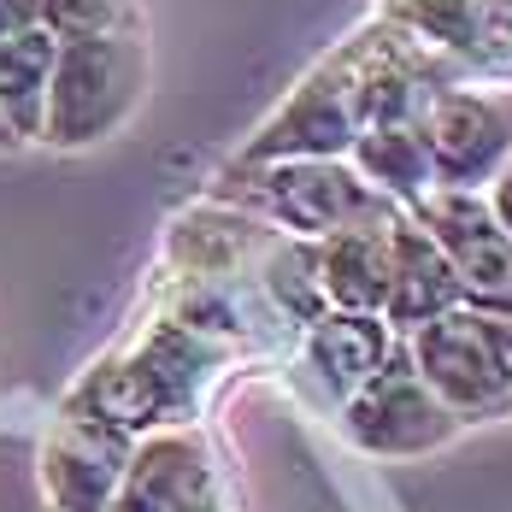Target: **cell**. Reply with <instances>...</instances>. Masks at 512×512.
Here are the masks:
<instances>
[{"label": "cell", "instance_id": "cell-8", "mask_svg": "<svg viewBox=\"0 0 512 512\" xmlns=\"http://www.w3.org/2000/svg\"><path fill=\"white\" fill-rule=\"evenodd\" d=\"M130 454H136V436L65 407L42 442V489L53 512H112Z\"/></svg>", "mask_w": 512, "mask_h": 512}, {"label": "cell", "instance_id": "cell-4", "mask_svg": "<svg viewBox=\"0 0 512 512\" xmlns=\"http://www.w3.org/2000/svg\"><path fill=\"white\" fill-rule=\"evenodd\" d=\"M359 71L354 53H330L289 89L254 136L242 142L236 165H277V159H348L359 142Z\"/></svg>", "mask_w": 512, "mask_h": 512}, {"label": "cell", "instance_id": "cell-18", "mask_svg": "<svg viewBox=\"0 0 512 512\" xmlns=\"http://www.w3.org/2000/svg\"><path fill=\"white\" fill-rule=\"evenodd\" d=\"M171 512H236V489H212V495L189 501V507H171Z\"/></svg>", "mask_w": 512, "mask_h": 512}, {"label": "cell", "instance_id": "cell-20", "mask_svg": "<svg viewBox=\"0 0 512 512\" xmlns=\"http://www.w3.org/2000/svg\"><path fill=\"white\" fill-rule=\"evenodd\" d=\"M0 148H18V142H12V136H6V124H0Z\"/></svg>", "mask_w": 512, "mask_h": 512}, {"label": "cell", "instance_id": "cell-3", "mask_svg": "<svg viewBox=\"0 0 512 512\" xmlns=\"http://www.w3.org/2000/svg\"><path fill=\"white\" fill-rule=\"evenodd\" d=\"M407 354L430 395L460 424L512 412V318L454 307L407 336Z\"/></svg>", "mask_w": 512, "mask_h": 512}, {"label": "cell", "instance_id": "cell-12", "mask_svg": "<svg viewBox=\"0 0 512 512\" xmlns=\"http://www.w3.org/2000/svg\"><path fill=\"white\" fill-rule=\"evenodd\" d=\"M460 307V283H454V265L436 248V236L401 212L395 218V277H389V307H383V324L395 336H412L424 330L430 318Z\"/></svg>", "mask_w": 512, "mask_h": 512}, {"label": "cell", "instance_id": "cell-2", "mask_svg": "<svg viewBox=\"0 0 512 512\" xmlns=\"http://www.w3.org/2000/svg\"><path fill=\"white\" fill-rule=\"evenodd\" d=\"M224 195L248 201L277 224V236H295V242H324L336 230H354L371 218H389L401 212L395 201H383L365 177H359L348 159H277V165H236Z\"/></svg>", "mask_w": 512, "mask_h": 512}, {"label": "cell", "instance_id": "cell-7", "mask_svg": "<svg viewBox=\"0 0 512 512\" xmlns=\"http://www.w3.org/2000/svg\"><path fill=\"white\" fill-rule=\"evenodd\" d=\"M424 148L436 165V189L483 195L512 154V95L442 89L424 106Z\"/></svg>", "mask_w": 512, "mask_h": 512}, {"label": "cell", "instance_id": "cell-5", "mask_svg": "<svg viewBox=\"0 0 512 512\" xmlns=\"http://www.w3.org/2000/svg\"><path fill=\"white\" fill-rule=\"evenodd\" d=\"M342 436L371 460H418V454L448 448L460 436V418L430 395V383L418 377L407 342H395L383 371L342 407Z\"/></svg>", "mask_w": 512, "mask_h": 512}, {"label": "cell", "instance_id": "cell-1", "mask_svg": "<svg viewBox=\"0 0 512 512\" xmlns=\"http://www.w3.org/2000/svg\"><path fill=\"white\" fill-rule=\"evenodd\" d=\"M148 89V53L136 36H71L53 59L42 148H95L130 124Z\"/></svg>", "mask_w": 512, "mask_h": 512}, {"label": "cell", "instance_id": "cell-17", "mask_svg": "<svg viewBox=\"0 0 512 512\" xmlns=\"http://www.w3.org/2000/svg\"><path fill=\"white\" fill-rule=\"evenodd\" d=\"M483 201H489V212H495V224L512 236V154H507V165L489 177V189H483Z\"/></svg>", "mask_w": 512, "mask_h": 512}, {"label": "cell", "instance_id": "cell-19", "mask_svg": "<svg viewBox=\"0 0 512 512\" xmlns=\"http://www.w3.org/2000/svg\"><path fill=\"white\" fill-rule=\"evenodd\" d=\"M489 6H495V12H501V18L512 24V0H489Z\"/></svg>", "mask_w": 512, "mask_h": 512}, {"label": "cell", "instance_id": "cell-15", "mask_svg": "<svg viewBox=\"0 0 512 512\" xmlns=\"http://www.w3.org/2000/svg\"><path fill=\"white\" fill-rule=\"evenodd\" d=\"M42 30L71 36H136V0H42Z\"/></svg>", "mask_w": 512, "mask_h": 512}, {"label": "cell", "instance_id": "cell-10", "mask_svg": "<svg viewBox=\"0 0 512 512\" xmlns=\"http://www.w3.org/2000/svg\"><path fill=\"white\" fill-rule=\"evenodd\" d=\"M401 212L312 242V277H318V295H324L330 312H377L383 318L389 277H395V218Z\"/></svg>", "mask_w": 512, "mask_h": 512}, {"label": "cell", "instance_id": "cell-6", "mask_svg": "<svg viewBox=\"0 0 512 512\" xmlns=\"http://www.w3.org/2000/svg\"><path fill=\"white\" fill-rule=\"evenodd\" d=\"M407 212L448 254L454 283H460V307L512 318V236L495 224L489 201L471 195V189H430Z\"/></svg>", "mask_w": 512, "mask_h": 512}, {"label": "cell", "instance_id": "cell-13", "mask_svg": "<svg viewBox=\"0 0 512 512\" xmlns=\"http://www.w3.org/2000/svg\"><path fill=\"white\" fill-rule=\"evenodd\" d=\"M348 165L395 206H418L436 189V165H430V148H424V124H365Z\"/></svg>", "mask_w": 512, "mask_h": 512}, {"label": "cell", "instance_id": "cell-16", "mask_svg": "<svg viewBox=\"0 0 512 512\" xmlns=\"http://www.w3.org/2000/svg\"><path fill=\"white\" fill-rule=\"evenodd\" d=\"M42 30V0H0V36Z\"/></svg>", "mask_w": 512, "mask_h": 512}, {"label": "cell", "instance_id": "cell-9", "mask_svg": "<svg viewBox=\"0 0 512 512\" xmlns=\"http://www.w3.org/2000/svg\"><path fill=\"white\" fill-rule=\"evenodd\" d=\"M389 24L454 71L512 77V24L489 0H389Z\"/></svg>", "mask_w": 512, "mask_h": 512}, {"label": "cell", "instance_id": "cell-11", "mask_svg": "<svg viewBox=\"0 0 512 512\" xmlns=\"http://www.w3.org/2000/svg\"><path fill=\"white\" fill-rule=\"evenodd\" d=\"M389 354H395V330L377 312H318L301 336V359H307L312 383L324 389V401L336 412L383 371Z\"/></svg>", "mask_w": 512, "mask_h": 512}, {"label": "cell", "instance_id": "cell-14", "mask_svg": "<svg viewBox=\"0 0 512 512\" xmlns=\"http://www.w3.org/2000/svg\"><path fill=\"white\" fill-rule=\"evenodd\" d=\"M53 59H59V42L48 30L0 36V124H6L12 142H42Z\"/></svg>", "mask_w": 512, "mask_h": 512}]
</instances>
